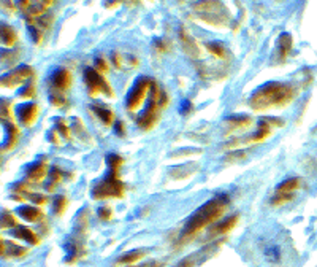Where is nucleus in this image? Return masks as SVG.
I'll return each instance as SVG.
<instances>
[{
  "instance_id": "f257e3e1",
  "label": "nucleus",
  "mask_w": 317,
  "mask_h": 267,
  "mask_svg": "<svg viewBox=\"0 0 317 267\" xmlns=\"http://www.w3.org/2000/svg\"><path fill=\"white\" fill-rule=\"evenodd\" d=\"M295 89L291 85L279 83V81H271L265 86L259 88L256 92L251 95L249 105L254 110H268V108L284 107L293 99Z\"/></svg>"
},
{
  "instance_id": "f03ea898",
  "label": "nucleus",
  "mask_w": 317,
  "mask_h": 267,
  "mask_svg": "<svg viewBox=\"0 0 317 267\" xmlns=\"http://www.w3.org/2000/svg\"><path fill=\"white\" fill-rule=\"evenodd\" d=\"M227 205H229V197H227L225 194L212 197L210 202L202 205V207H200L187 220V224H185V228L183 231V237L179 242L183 243L185 238H189L194 234H197V232L200 229H203L205 226H208L211 223H214L216 220H219L225 211Z\"/></svg>"
},
{
  "instance_id": "7ed1b4c3",
  "label": "nucleus",
  "mask_w": 317,
  "mask_h": 267,
  "mask_svg": "<svg viewBox=\"0 0 317 267\" xmlns=\"http://www.w3.org/2000/svg\"><path fill=\"white\" fill-rule=\"evenodd\" d=\"M124 184L118 180V172H108V175L99 181L92 189L94 199H108V197H122Z\"/></svg>"
},
{
  "instance_id": "20e7f679",
  "label": "nucleus",
  "mask_w": 317,
  "mask_h": 267,
  "mask_svg": "<svg viewBox=\"0 0 317 267\" xmlns=\"http://www.w3.org/2000/svg\"><path fill=\"white\" fill-rule=\"evenodd\" d=\"M151 86H153V80L146 77H141L135 81L133 88L130 89V92L126 99V107L129 110H135V108H138L143 104L146 94H149L151 91Z\"/></svg>"
},
{
  "instance_id": "39448f33",
  "label": "nucleus",
  "mask_w": 317,
  "mask_h": 267,
  "mask_svg": "<svg viewBox=\"0 0 317 267\" xmlns=\"http://www.w3.org/2000/svg\"><path fill=\"white\" fill-rule=\"evenodd\" d=\"M84 81L87 86V92L92 97H95L100 92L106 94L108 97H113V89L109 88V85L102 78V75L95 68H84Z\"/></svg>"
},
{
  "instance_id": "423d86ee",
  "label": "nucleus",
  "mask_w": 317,
  "mask_h": 267,
  "mask_svg": "<svg viewBox=\"0 0 317 267\" xmlns=\"http://www.w3.org/2000/svg\"><path fill=\"white\" fill-rule=\"evenodd\" d=\"M33 75V68L29 65H21L16 70L10 72L8 75H5L2 78V85L6 88H13L18 85H23L24 81H27Z\"/></svg>"
},
{
  "instance_id": "0eeeda50",
  "label": "nucleus",
  "mask_w": 317,
  "mask_h": 267,
  "mask_svg": "<svg viewBox=\"0 0 317 267\" xmlns=\"http://www.w3.org/2000/svg\"><path fill=\"white\" fill-rule=\"evenodd\" d=\"M21 6L23 11L26 13V18L32 21V19H37L41 15H45V11L48 10V6L53 5V2H23Z\"/></svg>"
},
{
  "instance_id": "6e6552de",
  "label": "nucleus",
  "mask_w": 317,
  "mask_h": 267,
  "mask_svg": "<svg viewBox=\"0 0 317 267\" xmlns=\"http://www.w3.org/2000/svg\"><path fill=\"white\" fill-rule=\"evenodd\" d=\"M51 83L56 91H65V89L72 86V75L67 68H57V70L53 73Z\"/></svg>"
},
{
  "instance_id": "1a4fd4ad",
  "label": "nucleus",
  "mask_w": 317,
  "mask_h": 267,
  "mask_svg": "<svg viewBox=\"0 0 317 267\" xmlns=\"http://www.w3.org/2000/svg\"><path fill=\"white\" fill-rule=\"evenodd\" d=\"M38 116V107L35 104H24L18 107V118L24 126H32Z\"/></svg>"
},
{
  "instance_id": "9d476101",
  "label": "nucleus",
  "mask_w": 317,
  "mask_h": 267,
  "mask_svg": "<svg viewBox=\"0 0 317 267\" xmlns=\"http://www.w3.org/2000/svg\"><path fill=\"white\" fill-rule=\"evenodd\" d=\"M179 40H181L183 43V50L184 53L187 54L190 58H198V48H197V43L192 35H189V32L185 29H179Z\"/></svg>"
},
{
  "instance_id": "9b49d317",
  "label": "nucleus",
  "mask_w": 317,
  "mask_h": 267,
  "mask_svg": "<svg viewBox=\"0 0 317 267\" xmlns=\"http://www.w3.org/2000/svg\"><path fill=\"white\" fill-rule=\"evenodd\" d=\"M237 221H238V216H237V215L229 216V218H227V220L217 223V224L214 226V228H211L208 236H211V237L224 236V234H227V232H230L233 228H235V226H237Z\"/></svg>"
},
{
  "instance_id": "f8f14e48",
  "label": "nucleus",
  "mask_w": 317,
  "mask_h": 267,
  "mask_svg": "<svg viewBox=\"0 0 317 267\" xmlns=\"http://www.w3.org/2000/svg\"><path fill=\"white\" fill-rule=\"evenodd\" d=\"M278 50H276V54L279 59H286L289 56V53L292 50V37L291 33H281L279 38H278Z\"/></svg>"
},
{
  "instance_id": "ddd939ff",
  "label": "nucleus",
  "mask_w": 317,
  "mask_h": 267,
  "mask_svg": "<svg viewBox=\"0 0 317 267\" xmlns=\"http://www.w3.org/2000/svg\"><path fill=\"white\" fill-rule=\"evenodd\" d=\"M5 126H6V140L3 143V151H8V149H11L16 145V142L19 139V129L15 124H11V122H6Z\"/></svg>"
},
{
  "instance_id": "4468645a",
  "label": "nucleus",
  "mask_w": 317,
  "mask_h": 267,
  "mask_svg": "<svg viewBox=\"0 0 317 267\" xmlns=\"http://www.w3.org/2000/svg\"><path fill=\"white\" fill-rule=\"evenodd\" d=\"M46 174H48V167H46V164L41 161V162L33 164V166L29 169L27 178H29L30 181H40V180H43Z\"/></svg>"
},
{
  "instance_id": "2eb2a0df",
  "label": "nucleus",
  "mask_w": 317,
  "mask_h": 267,
  "mask_svg": "<svg viewBox=\"0 0 317 267\" xmlns=\"http://www.w3.org/2000/svg\"><path fill=\"white\" fill-rule=\"evenodd\" d=\"M26 253V250L23 248V246H19V245H15V243H11V242H2V256L3 258H19V256H23Z\"/></svg>"
},
{
  "instance_id": "dca6fc26",
  "label": "nucleus",
  "mask_w": 317,
  "mask_h": 267,
  "mask_svg": "<svg viewBox=\"0 0 317 267\" xmlns=\"http://www.w3.org/2000/svg\"><path fill=\"white\" fill-rule=\"evenodd\" d=\"M18 215L23 218V220L26 221H32V223H35L38 221L41 216H43V213H41V210L35 208V207H21L18 208Z\"/></svg>"
},
{
  "instance_id": "f3484780",
  "label": "nucleus",
  "mask_w": 317,
  "mask_h": 267,
  "mask_svg": "<svg viewBox=\"0 0 317 267\" xmlns=\"http://www.w3.org/2000/svg\"><path fill=\"white\" fill-rule=\"evenodd\" d=\"M2 42L5 46H13L18 42V33L11 26H2Z\"/></svg>"
},
{
  "instance_id": "a211bd4d",
  "label": "nucleus",
  "mask_w": 317,
  "mask_h": 267,
  "mask_svg": "<svg viewBox=\"0 0 317 267\" xmlns=\"http://www.w3.org/2000/svg\"><path fill=\"white\" fill-rule=\"evenodd\" d=\"M15 236H16L18 238H24L26 242H29V243H32V245H37V243H38L37 234H35V232H33L32 229H29V228H18V229L15 231Z\"/></svg>"
},
{
  "instance_id": "6ab92c4d",
  "label": "nucleus",
  "mask_w": 317,
  "mask_h": 267,
  "mask_svg": "<svg viewBox=\"0 0 317 267\" xmlns=\"http://www.w3.org/2000/svg\"><path fill=\"white\" fill-rule=\"evenodd\" d=\"M143 256H146V251H141V250H136V251H129L126 253L124 256H121L118 261V264H130V263H135V261H140Z\"/></svg>"
},
{
  "instance_id": "aec40b11",
  "label": "nucleus",
  "mask_w": 317,
  "mask_h": 267,
  "mask_svg": "<svg viewBox=\"0 0 317 267\" xmlns=\"http://www.w3.org/2000/svg\"><path fill=\"white\" fill-rule=\"evenodd\" d=\"M300 178H289V180L282 181L279 186H278V193H286V194H291V191H295L300 188Z\"/></svg>"
},
{
  "instance_id": "412c9836",
  "label": "nucleus",
  "mask_w": 317,
  "mask_h": 267,
  "mask_svg": "<svg viewBox=\"0 0 317 267\" xmlns=\"http://www.w3.org/2000/svg\"><path fill=\"white\" fill-rule=\"evenodd\" d=\"M92 110L95 112V115L99 116L103 124L109 126L113 122V112L111 110H108V108H105V107H92Z\"/></svg>"
},
{
  "instance_id": "4be33fe9",
  "label": "nucleus",
  "mask_w": 317,
  "mask_h": 267,
  "mask_svg": "<svg viewBox=\"0 0 317 267\" xmlns=\"http://www.w3.org/2000/svg\"><path fill=\"white\" fill-rule=\"evenodd\" d=\"M50 102L54 105V107H57V108H62V107H65L68 104V100L64 94H60L57 91H51L50 92Z\"/></svg>"
},
{
  "instance_id": "5701e85b",
  "label": "nucleus",
  "mask_w": 317,
  "mask_h": 267,
  "mask_svg": "<svg viewBox=\"0 0 317 267\" xmlns=\"http://www.w3.org/2000/svg\"><path fill=\"white\" fill-rule=\"evenodd\" d=\"M50 175H51V180H50V183H48V191H53L54 188H56V184H59L62 181V170L54 166L51 169Z\"/></svg>"
},
{
  "instance_id": "b1692460",
  "label": "nucleus",
  "mask_w": 317,
  "mask_h": 267,
  "mask_svg": "<svg viewBox=\"0 0 317 267\" xmlns=\"http://www.w3.org/2000/svg\"><path fill=\"white\" fill-rule=\"evenodd\" d=\"M106 164L109 167V172H118V169L121 167V164H122V157L111 153V154L106 156Z\"/></svg>"
},
{
  "instance_id": "393cba45",
  "label": "nucleus",
  "mask_w": 317,
  "mask_h": 267,
  "mask_svg": "<svg viewBox=\"0 0 317 267\" xmlns=\"http://www.w3.org/2000/svg\"><path fill=\"white\" fill-rule=\"evenodd\" d=\"M206 48H208L210 53H212V54H214V56H217L219 59L225 58V48H224L222 43H219V42H211V43L206 45Z\"/></svg>"
},
{
  "instance_id": "a878e982",
  "label": "nucleus",
  "mask_w": 317,
  "mask_h": 267,
  "mask_svg": "<svg viewBox=\"0 0 317 267\" xmlns=\"http://www.w3.org/2000/svg\"><path fill=\"white\" fill-rule=\"evenodd\" d=\"M227 122L237 129V127L249 126L251 124V118H249V116H235V118H229V119H227Z\"/></svg>"
},
{
  "instance_id": "bb28decb",
  "label": "nucleus",
  "mask_w": 317,
  "mask_h": 267,
  "mask_svg": "<svg viewBox=\"0 0 317 267\" xmlns=\"http://www.w3.org/2000/svg\"><path fill=\"white\" fill-rule=\"evenodd\" d=\"M67 207V197L65 196H57L56 201H54V211H56L57 215L64 213V210Z\"/></svg>"
},
{
  "instance_id": "cd10ccee",
  "label": "nucleus",
  "mask_w": 317,
  "mask_h": 267,
  "mask_svg": "<svg viewBox=\"0 0 317 267\" xmlns=\"http://www.w3.org/2000/svg\"><path fill=\"white\" fill-rule=\"evenodd\" d=\"M293 199V196L292 194H286V193H278L276 196L271 199V205H281V204H284V202H289V201H292Z\"/></svg>"
},
{
  "instance_id": "c85d7f7f",
  "label": "nucleus",
  "mask_w": 317,
  "mask_h": 267,
  "mask_svg": "<svg viewBox=\"0 0 317 267\" xmlns=\"http://www.w3.org/2000/svg\"><path fill=\"white\" fill-rule=\"evenodd\" d=\"M95 70H97V72H106L108 70V62L103 58H95Z\"/></svg>"
},
{
  "instance_id": "c756f323",
  "label": "nucleus",
  "mask_w": 317,
  "mask_h": 267,
  "mask_svg": "<svg viewBox=\"0 0 317 267\" xmlns=\"http://www.w3.org/2000/svg\"><path fill=\"white\" fill-rule=\"evenodd\" d=\"M2 221H3L2 228H10V226H15L16 224V220L10 213H3L2 215Z\"/></svg>"
},
{
  "instance_id": "7c9ffc66",
  "label": "nucleus",
  "mask_w": 317,
  "mask_h": 267,
  "mask_svg": "<svg viewBox=\"0 0 317 267\" xmlns=\"http://www.w3.org/2000/svg\"><path fill=\"white\" fill-rule=\"evenodd\" d=\"M99 218L103 221L109 220V218H111V210H109L108 207H100L99 208Z\"/></svg>"
},
{
  "instance_id": "2f4dec72",
  "label": "nucleus",
  "mask_w": 317,
  "mask_h": 267,
  "mask_svg": "<svg viewBox=\"0 0 317 267\" xmlns=\"http://www.w3.org/2000/svg\"><path fill=\"white\" fill-rule=\"evenodd\" d=\"M192 108H194V105H192L189 100H183L181 102V110H179V112H181V115H189L192 112Z\"/></svg>"
},
{
  "instance_id": "473e14b6",
  "label": "nucleus",
  "mask_w": 317,
  "mask_h": 267,
  "mask_svg": "<svg viewBox=\"0 0 317 267\" xmlns=\"http://www.w3.org/2000/svg\"><path fill=\"white\" fill-rule=\"evenodd\" d=\"M156 48L160 53H163V51H168L170 50V46H168V43L165 42L163 38H158V40H156Z\"/></svg>"
},
{
  "instance_id": "72a5a7b5",
  "label": "nucleus",
  "mask_w": 317,
  "mask_h": 267,
  "mask_svg": "<svg viewBox=\"0 0 317 267\" xmlns=\"http://www.w3.org/2000/svg\"><path fill=\"white\" fill-rule=\"evenodd\" d=\"M33 92H35V88L32 85H27L19 94H21V97H30V95H33Z\"/></svg>"
},
{
  "instance_id": "f704fd0d",
  "label": "nucleus",
  "mask_w": 317,
  "mask_h": 267,
  "mask_svg": "<svg viewBox=\"0 0 317 267\" xmlns=\"http://www.w3.org/2000/svg\"><path fill=\"white\" fill-rule=\"evenodd\" d=\"M29 199H30L32 202L38 204V205L46 204V197H45V196H40V194H30V196H29Z\"/></svg>"
},
{
  "instance_id": "c9c22d12",
  "label": "nucleus",
  "mask_w": 317,
  "mask_h": 267,
  "mask_svg": "<svg viewBox=\"0 0 317 267\" xmlns=\"http://www.w3.org/2000/svg\"><path fill=\"white\" fill-rule=\"evenodd\" d=\"M57 129H59V131L62 132V135L68 137V129H67V126H65L64 119H57Z\"/></svg>"
},
{
  "instance_id": "e433bc0d",
  "label": "nucleus",
  "mask_w": 317,
  "mask_h": 267,
  "mask_svg": "<svg viewBox=\"0 0 317 267\" xmlns=\"http://www.w3.org/2000/svg\"><path fill=\"white\" fill-rule=\"evenodd\" d=\"M114 131H116V135H119V137H122V135H124V122H122L121 119H119V121H116Z\"/></svg>"
},
{
  "instance_id": "4c0bfd02",
  "label": "nucleus",
  "mask_w": 317,
  "mask_h": 267,
  "mask_svg": "<svg viewBox=\"0 0 317 267\" xmlns=\"http://www.w3.org/2000/svg\"><path fill=\"white\" fill-rule=\"evenodd\" d=\"M113 62H114V65L118 67V68L121 67V60H119V56H118V54H116V53H113Z\"/></svg>"
},
{
  "instance_id": "58836bf2",
  "label": "nucleus",
  "mask_w": 317,
  "mask_h": 267,
  "mask_svg": "<svg viewBox=\"0 0 317 267\" xmlns=\"http://www.w3.org/2000/svg\"><path fill=\"white\" fill-rule=\"evenodd\" d=\"M146 267H158V264H157V263H153V264H149V266H146Z\"/></svg>"
},
{
  "instance_id": "ea45409f",
  "label": "nucleus",
  "mask_w": 317,
  "mask_h": 267,
  "mask_svg": "<svg viewBox=\"0 0 317 267\" xmlns=\"http://www.w3.org/2000/svg\"><path fill=\"white\" fill-rule=\"evenodd\" d=\"M144 267H146V266H144Z\"/></svg>"
}]
</instances>
